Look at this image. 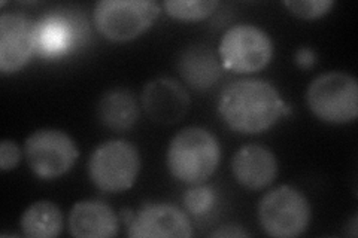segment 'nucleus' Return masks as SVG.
<instances>
[{"mask_svg": "<svg viewBox=\"0 0 358 238\" xmlns=\"http://www.w3.org/2000/svg\"><path fill=\"white\" fill-rule=\"evenodd\" d=\"M217 107L227 127L241 134L264 133L289 112L273 84L254 77L224 87Z\"/></svg>", "mask_w": 358, "mask_h": 238, "instance_id": "nucleus-1", "label": "nucleus"}, {"mask_svg": "<svg viewBox=\"0 0 358 238\" xmlns=\"http://www.w3.org/2000/svg\"><path fill=\"white\" fill-rule=\"evenodd\" d=\"M220 161V142L203 127H187L176 133L166 154L169 173L192 186L205 184L217 172Z\"/></svg>", "mask_w": 358, "mask_h": 238, "instance_id": "nucleus-2", "label": "nucleus"}, {"mask_svg": "<svg viewBox=\"0 0 358 238\" xmlns=\"http://www.w3.org/2000/svg\"><path fill=\"white\" fill-rule=\"evenodd\" d=\"M88 177L106 194H121L136 184L141 172L138 147L129 140L114 139L100 143L88 160Z\"/></svg>", "mask_w": 358, "mask_h": 238, "instance_id": "nucleus-3", "label": "nucleus"}, {"mask_svg": "<svg viewBox=\"0 0 358 238\" xmlns=\"http://www.w3.org/2000/svg\"><path fill=\"white\" fill-rule=\"evenodd\" d=\"M306 105L318 119L334 126L354 122L358 117V81L346 72L317 76L306 89Z\"/></svg>", "mask_w": 358, "mask_h": 238, "instance_id": "nucleus-4", "label": "nucleus"}, {"mask_svg": "<svg viewBox=\"0 0 358 238\" xmlns=\"http://www.w3.org/2000/svg\"><path fill=\"white\" fill-rule=\"evenodd\" d=\"M262 230L275 238H294L309 228L312 210L300 189L279 185L263 195L257 207Z\"/></svg>", "mask_w": 358, "mask_h": 238, "instance_id": "nucleus-5", "label": "nucleus"}, {"mask_svg": "<svg viewBox=\"0 0 358 238\" xmlns=\"http://www.w3.org/2000/svg\"><path fill=\"white\" fill-rule=\"evenodd\" d=\"M160 15L154 0H100L93 10L97 31L110 42H129L143 35Z\"/></svg>", "mask_w": 358, "mask_h": 238, "instance_id": "nucleus-6", "label": "nucleus"}, {"mask_svg": "<svg viewBox=\"0 0 358 238\" xmlns=\"http://www.w3.org/2000/svg\"><path fill=\"white\" fill-rule=\"evenodd\" d=\"M224 69L236 73H257L271 63L273 42L267 33L254 24H234L224 33L218 45Z\"/></svg>", "mask_w": 358, "mask_h": 238, "instance_id": "nucleus-7", "label": "nucleus"}, {"mask_svg": "<svg viewBox=\"0 0 358 238\" xmlns=\"http://www.w3.org/2000/svg\"><path fill=\"white\" fill-rule=\"evenodd\" d=\"M24 156L33 174L52 180L71 172L80 158V149L63 130L41 128L26 139Z\"/></svg>", "mask_w": 358, "mask_h": 238, "instance_id": "nucleus-8", "label": "nucleus"}, {"mask_svg": "<svg viewBox=\"0 0 358 238\" xmlns=\"http://www.w3.org/2000/svg\"><path fill=\"white\" fill-rule=\"evenodd\" d=\"M35 54L36 21L21 13L0 15V73H17Z\"/></svg>", "mask_w": 358, "mask_h": 238, "instance_id": "nucleus-9", "label": "nucleus"}, {"mask_svg": "<svg viewBox=\"0 0 358 238\" xmlns=\"http://www.w3.org/2000/svg\"><path fill=\"white\" fill-rule=\"evenodd\" d=\"M131 238H188L193 225L188 214L169 202H147L127 225Z\"/></svg>", "mask_w": 358, "mask_h": 238, "instance_id": "nucleus-10", "label": "nucleus"}, {"mask_svg": "<svg viewBox=\"0 0 358 238\" xmlns=\"http://www.w3.org/2000/svg\"><path fill=\"white\" fill-rule=\"evenodd\" d=\"M141 103L147 117L163 126L181 121L192 106V98L182 84L173 77L160 76L143 87Z\"/></svg>", "mask_w": 358, "mask_h": 238, "instance_id": "nucleus-11", "label": "nucleus"}, {"mask_svg": "<svg viewBox=\"0 0 358 238\" xmlns=\"http://www.w3.org/2000/svg\"><path fill=\"white\" fill-rule=\"evenodd\" d=\"M231 173L245 189L260 191L276 180L279 173L278 158L263 144H245L233 155Z\"/></svg>", "mask_w": 358, "mask_h": 238, "instance_id": "nucleus-12", "label": "nucleus"}, {"mask_svg": "<svg viewBox=\"0 0 358 238\" xmlns=\"http://www.w3.org/2000/svg\"><path fill=\"white\" fill-rule=\"evenodd\" d=\"M67 228L75 238H112L120 231V219L106 202L84 200L71 209Z\"/></svg>", "mask_w": 358, "mask_h": 238, "instance_id": "nucleus-13", "label": "nucleus"}, {"mask_svg": "<svg viewBox=\"0 0 358 238\" xmlns=\"http://www.w3.org/2000/svg\"><path fill=\"white\" fill-rule=\"evenodd\" d=\"M176 67L184 81L197 91L214 87L224 69L220 57L206 43H193L182 50Z\"/></svg>", "mask_w": 358, "mask_h": 238, "instance_id": "nucleus-14", "label": "nucleus"}, {"mask_svg": "<svg viewBox=\"0 0 358 238\" xmlns=\"http://www.w3.org/2000/svg\"><path fill=\"white\" fill-rule=\"evenodd\" d=\"M81 22L62 13H48L36 21V52L54 59L71 51L81 36Z\"/></svg>", "mask_w": 358, "mask_h": 238, "instance_id": "nucleus-15", "label": "nucleus"}, {"mask_svg": "<svg viewBox=\"0 0 358 238\" xmlns=\"http://www.w3.org/2000/svg\"><path fill=\"white\" fill-rule=\"evenodd\" d=\"M141 109L134 94L127 88H114L100 97L97 103V118L102 126L115 131L126 133L139 121Z\"/></svg>", "mask_w": 358, "mask_h": 238, "instance_id": "nucleus-16", "label": "nucleus"}, {"mask_svg": "<svg viewBox=\"0 0 358 238\" xmlns=\"http://www.w3.org/2000/svg\"><path fill=\"white\" fill-rule=\"evenodd\" d=\"M63 226L60 207L48 200L30 204L20 218L21 232L29 238H55L62 234Z\"/></svg>", "mask_w": 358, "mask_h": 238, "instance_id": "nucleus-17", "label": "nucleus"}, {"mask_svg": "<svg viewBox=\"0 0 358 238\" xmlns=\"http://www.w3.org/2000/svg\"><path fill=\"white\" fill-rule=\"evenodd\" d=\"M220 6L218 0H164L163 8L175 20L200 21L212 15Z\"/></svg>", "mask_w": 358, "mask_h": 238, "instance_id": "nucleus-18", "label": "nucleus"}, {"mask_svg": "<svg viewBox=\"0 0 358 238\" xmlns=\"http://www.w3.org/2000/svg\"><path fill=\"white\" fill-rule=\"evenodd\" d=\"M217 204V192L215 189L200 184L189 188L184 194V207L188 214L196 218L206 216L208 213L214 210Z\"/></svg>", "mask_w": 358, "mask_h": 238, "instance_id": "nucleus-19", "label": "nucleus"}, {"mask_svg": "<svg viewBox=\"0 0 358 238\" xmlns=\"http://www.w3.org/2000/svg\"><path fill=\"white\" fill-rule=\"evenodd\" d=\"M284 6L294 17L301 20H317L330 13L333 0H285Z\"/></svg>", "mask_w": 358, "mask_h": 238, "instance_id": "nucleus-20", "label": "nucleus"}, {"mask_svg": "<svg viewBox=\"0 0 358 238\" xmlns=\"http://www.w3.org/2000/svg\"><path fill=\"white\" fill-rule=\"evenodd\" d=\"M21 147L14 140H2L0 143V170L2 172H10L17 168L21 161Z\"/></svg>", "mask_w": 358, "mask_h": 238, "instance_id": "nucleus-21", "label": "nucleus"}, {"mask_svg": "<svg viewBox=\"0 0 358 238\" xmlns=\"http://www.w3.org/2000/svg\"><path fill=\"white\" fill-rule=\"evenodd\" d=\"M210 237H221V238H245V237H250V234L246 232L241 225L229 223V225H222V226H220L218 230H215L214 232H210Z\"/></svg>", "mask_w": 358, "mask_h": 238, "instance_id": "nucleus-22", "label": "nucleus"}, {"mask_svg": "<svg viewBox=\"0 0 358 238\" xmlns=\"http://www.w3.org/2000/svg\"><path fill=\"white\" fill-rule=\"evenodd\" d=\"M294 60H296V64L301 67V69H310V67H313L317 63V54L312 48L301 47L296 51Z\"/></svg>", "mask_w": 358, "mask_h": 238, "instance_id": "nucleus-23", "label": "nucleus"}, {"mask_svg": "<svg viewBox=\"0 0 358 238\" xmlns=\"http://www.w3.org/2000/svg\"><path fill=\"white\" fill-rule=\"evenodd\" d=\"M133 211L130 210V209H122L121 210V218H122V221L126 222V225H129L130 223V221L133 219Z\"/></svg>", "mask_w": 358, "mask_h": 238, "instance_id": "nucleus-24", "label": "nucleus"}, {"mask_svg": "<svg viewBox=\"0 0 358 238\" xmlns=\"http://www.w3.org/2000/svg\"><path fill=\"white\" fill-rule=\"evenodd\" d=\"M351 232H350V235L351 237H357V214H355V216L352 218V221H351Z\"/></svg>", "mask_w": 358, "mask_h": 238, "instance_id": "nucleus-25", "label": "nucleus"}]
</instances>
